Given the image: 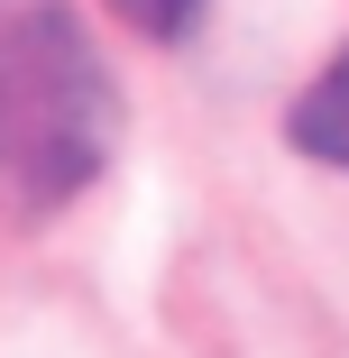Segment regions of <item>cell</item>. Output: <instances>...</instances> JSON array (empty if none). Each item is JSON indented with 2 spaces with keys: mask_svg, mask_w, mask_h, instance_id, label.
<instances>
[{
  "mask_svg": "<svg viewBox=\"0 0 349 358\" xmlns=\"http://www.w3.org/2000/svg\"><path fill=\"white\" fill-rule=\"evenodd\" d=\"M111 74L64 0H0V211L74 202L111 157Z\"/></svg>",
  "mask_w": 349,
  "mask_h": 358,
  "instance_id": "obj_1",
  "label": "cell"
},
{
  "mask_svg": "<svg viewBox=\"0 0 349 358\" xmlns=\"http://www.w3.org/2000/svg\"><path fill=\"white\" fill-rule=\"evenodd\" d=\"M285 138H294L304 157H322V166H349V55H340V64H322V74H313V92L294 101Z\"/></svg>",
  "mask_w": 349,
  "mask_h": 358,
  "instance_id": "obj_2",
  "label": "cell"
},
{
  "mask_svg": "<svg viewBox=\"0 0 349 358\" xmlns=\"http://www.w3.org/2000/svg\"><path fill=\"white\" fill-rule=\"evenodd\" d=\"M111 10H120L138 37H184V28L202 19V0H111Z\"/></svg>",
  "mask_w": 349,
  "mask_h": 358,
  "instance_id": "obj_3",
  "label": "cell"
}]
</instances>
